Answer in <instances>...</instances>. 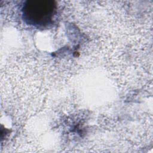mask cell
Here are the masks:
<instances>
[{
  "label": "cell",
  "instance_id": "obj_1",
  "mask_svg": "<svg viewBox=\"0 0 153 153\" xmlns=\"http://www.w3.org/2000/svg\"><path fill=\"white\" fill-rule=\"evenodd\" d=\"M26 15L28 18L37 24H43L50 19L54 5L52 2L29 1L26 5Z\"/></svg>",
  "mask_w": 153,
  "mask_h": 153
}]
</instances>
